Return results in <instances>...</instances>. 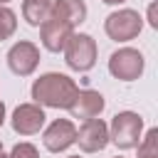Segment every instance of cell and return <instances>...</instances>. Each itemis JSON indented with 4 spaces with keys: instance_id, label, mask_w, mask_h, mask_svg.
I'll list each match as a JSON object with an SVG mask.
<instances>
[{
    "instance_id": "20",
    "label": "cell",
    "mask_w": 158,
    "mask_h": 158,
    "mask_svg": "<svg viewBox=\"0 0 158 158\" xmlns=\"http://www.w3.org/2000/svg\"><path fill=\"white\" fill-rule=\"evenodd\" d=\"M0 156H2V141H0Z\"/></svg>"
},
{
    "instance_id": "11",
    "label": "cell",
    "mask_w": 158,
    "mask_h": 158,
    "mask_svg": "<svg viewBox=\"0 0 158 158\" xmlns=\"http://www.w3.org/2000/svg\"><path fill=\"white\" fill-rule=\"evenodd\" d=\"M104 106H106V101H104V96H101L96 89H79L77 99L72 101V106H69L67 111H69L74 118L89 121V118H96V116L104 111Z\"/></svg>"
},
{
    "instance_id": "10",
    "label": "cell",
    "mask_w": 158,
    "mask_h": 158,
    "mask_svg": "<svg viewBox=\"0 0 158 158\" xmlns=\"http://www.w3.org/2000/svg\"><path fill=\"white\" fill-rule=\"evenodd\" d=\"M72 32H74L72 25H67V22L59 20V17H49V20L40 27V42H42V47L49 49V52H62L64 44H67V40L72 37Z\"/></svg>"
},
{
    "instance_id": "12",
    "label": "cell",
    "mask_w": 158,
    "mask_h": 158,
    "mask_svg": "<svg viewBox=\"0 0 158 158\" xmlns=\"http://www.w3.org/2000/svg\"><path fill=\"white\" fill-rule=\"evenodd\" d=\"M86 12L84 0H52V17H59L72 27H79L86 20Z\"/></svg>"
},
{
    "instance_id": "22",
    "label": "cell",
    "mask_w": 158,
    "mask_h": 158,
    "mask_svg": "<svg viewBox=\"0 0 158 158\" xmlns=\"http://www.w3.org/2000/svg\"><path fill=\"white\" fill-rule=\"evenodd\" d=\"M69 158H79V156H69Z\"/></svg>"
},
{
    "instance_id": "9",
    "label": "cell",
    "mask_w": 158,
    "mask_h": 158,
    "mask_svg": "<svg viewBox=\"0 0 158 158\" xmlns=\"http://www.w3.org/2000/svg\"><path fill=\"white\" fill-rule=\"evenodd\" d=\"M47 116H44V109L37 106V104H20L15 111H12V131L20 133V136H32V133H40L42 126H44Z\"/></svg>"
},
{
    "instance_id": "7",
    "label": "cell",
    "mask_w": 158,
    "mask_h": 158,
    "mask_svg": "<svg viewBox=\"0 0 158 158\" xmlns=\"http://www.w3.org/2000/svg\"><path fill=\"white\" fill-rule=\"evenodd\" d=\"M74 141H77V126L69 118H54L42 133V143L49 153H62Z\"/></svg>"
},
{
    "instance_id": "17",
    "label": "cell",
    "mask_w": 158,
    "mask_h": 158,
    "mask_svg": "<svg viewBox=\"0 0 158 158\" xmlns=\"http://www.w3.org/2000/svg\"><path fill=\"white\" fill-rule=\"evenodd\" d=\"M5 123V101H0V126Z\"/></svg>"
},
{
    "instance_id": "23",
    "label": "cell",
    "mask_w": 158,
    "mask_h": 158,
    "mask_svg": "<svg viewBox=\"0 0 158 158\" xmlns=\"http://www.w3.org/2000/svg\"><path fill=\"white\" fill-rule=\"evenodd\" d=\"M114 158H123V156H114Z\"/></svg>"
},
{
    "instance_id": "6",
    "label": "cell",
    "mask_w": 158,
    "mask_h": 158,
    "mask_svg": "<svg viewBox=\"0 0 158 158\" xmlns=\"http://www.w3.org/2000/svg\"><path fill=\"white\" fill-rule=\"evenodd\" d=\"M7 67L17 77H30L40 64V47L30 40H20L7 49Z\"/></svg>"
},
{
    "instance_id": "5",
    "label": "cell",
    "mask_w": 158,
    "mask_h": 158,
    "mask_svg": "<svg viewBox=\"0 0 158 158\" xmlns=\"http://www.w3.org/2000/svg\"><path fill=\"white\" fill-rule=\"evenodd\" d=\"M143 67H146V59L133 47H121L109 57V74L114 79H121V81L138 79L143 74Z\"/></svg>"
},
{
    "instance_id": "4",
    "label": "cell",
    "mask_w": 158,
    "mask_h": 158,
    "mask_svg": "<svg viewBox=\"0 0 158 158\" xmlns=\"http://www.w3.org/2000/svg\"><path fill=\"white\" fill-rule=\"evenodd\" d=\"M141 30H143V17L138 15V10H131V7L116 10L104 20V32L114 42H128L138 37Z\"/></svg>"
},
{
    "instance_id": "13",
    "label": "cell",
    "mask_w": 158,
    "mask_h": 158,
    "mask_svg": "<svg viewBox=\"0 0 158 158\" xmlns=\"http://www.w3.org/2000/svg\"><path fill=\"white\" fill-rule=\"evenodd\" d=\"M22 17L32 27H42L52 17V0H25L22 2Z\"/></svg>"
},
{
    "instance_id": "21",
    "label": "cell",
    "mask_w": 158,
    "mask_h": 158,
    "mask_svg": "<svg viewBox=\"0 0 158 158\" xmlns=\"http://www.w3.org/2000/svg\"><path fill=\"white\" fill-rule=\"evenodd\" d=\"M0 158H7V156H5V153H2V156H0Z\"/></svg>"
},
{
    "instance_id": "8",
    "label": "cell",
    "mask_w": 158,
    "mask_h": 158,
    "mask_svg": "<svg viewBox=\"0 0 158 158\" xmlns=\"http://www.w3.org/2000/svg\"><path fill=\"white\" fill-rule=\"evenodd\" d=\"M74 143H79L84 153H99L109 146V126L101 118H89L79 126Z\"/></svg>"
},
{
    "instance_id": "19",
    "label": "cell",
    "mask_w": 158,
    "mask_h": 158,
    "mask_svg": "<svg viewBox=\"0 0 158 158\" xmlns=\"http://www.w3.org/2000/svg\"><path fill=\"white\" fill-rule=\"evenodd\" d=\"M7 2H10V0H0V5H7Z\"/></svg>"
},
{
    "instance_id": "15",
    "label": "cell",
    "mask_w": 158,
    "mask_h": 158,
    "mask_svg": "<svg viewBox=\"0 0 158 158\" xmlns=\"http://www.w3.org/2000/svg\"><path fill=\"white\" fill-rule=\"evenodd\" d=\"M15 30H17V15H15L10 7L0 5V40L12 37Z\"/></svg>"
},
{
    "instance_id": "3",
    "label": "cell",
    "mask_w": 158,
    "mask_h": 158,
    "mask_svg": "<svg viewBox=\"0 0 158 158\" xmlns=\"http://www.w3.org/2000/svg\"><path fill=\"white\" fill-rule=\"evenodd\" d=\"M141 133H143V118L136 111H118L109 123V141L121 151L136 148Z\"/></svg>"
},
{
    "instance_id": "18",
    "label": "cell",
    "mask_w": 158,
    "mask_h": 158,
    "mask_svg": "<svg viewBox=\"0 0 158 158\" xmlns=\"http://www.w3.org/2000/svg\"><path fill=\"white\" fill-rule=\"evenodd\" d=\"M101 2H106V5H121V2H126V0H101Z\"/></svg>"
},
{
    "instance_id": "1",
    "label": "cell",
    "mask_w": 158,
    "mask_h": 158,
    "mask_svg": "<svg viewBox=\"0 0 158 158\" xmlns=\"http://www.w3.org/2000/svg\"><path fill=\"white\" fill-rule=\"evenodd\" d=\"M32 104L37 106H49V109H69L72 101L79 94V86L72 77L59 74V72H47L35 79L32 89Z\"/></svg>"
},
{
    "instance_id": "14",
    "label": "cell",
    "mask_w": 158,
    "mask_h": 158,
    "mask_svg": "<svg viewBox=\"0 0 158 158\" xmlns=\"http://www.w3.org/2000/svg\"><path fill=\"white\" fill-rule=\"evenodd\" d=\"M138 158H158V128H148V133L138 141Z\"/></svg>"
},
{
    "instance_id": "2",
    "label": "cell",
    "mask_w": 158,
    "mask_h": 158,
    "mask_svg": "<svg viewBox=\"0 0 158 158\" xmlns=\"http://www.w3.org/2000/svg\"><path fill=\"white\" fill-rule=\"evenodd\" d=\"M64 62L69 69L74 72H89L96 64L99 49H96V40L86 32H72V37L64 44Z\"/></svg>"
},
{
    "instance_id": "16",
    "label": "cell",
    "mask_w": 158,
    "mask_h": 158,
    "mask_svg": "<svg viewBox=\"0 0 158 158\" xmlns=\"http://www.w3.org/2000/svg\"><path fill=\"white\" fill-rule=\"evenodd\" d=\"M7 158H40V151L32 143H15Z\"/></svg>"
}]
</instances>
